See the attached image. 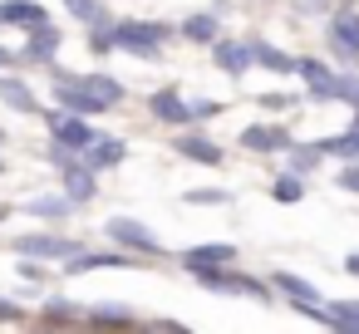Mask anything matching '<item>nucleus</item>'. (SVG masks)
Masks as SVG:
<instances>
[{
    "label": "nucleus",
    "instance_id": "f257e3e1",
    "mask_svg": "<svg viewBox=\"0 0 359 334\" xmlns=\"http://www.w3.org/2000/svg\"><path fill=\"white\" fill-rule=\"evenodd\" d=\"M109 35H114V55L158 60V55L177 40V25H168V20H143V15H123V20H109Z\"/></svg>",
    "mask_w": 359,
    "mask_h": 334
},
{
    "label": "nucleus",
    "instance_id": "f03ea898",
    "mask_svg": "<svg viewBox=\"0 0 359 334\" xmlns=\"http://www.w3.org/2000/svg\"><path fill=\"white\" fill-rule=\"evenodd\" d=\"M192 280H197L202 290H212V295H231V300H251V305H271V300H276L271 280H266V275H251V270H241V265L197 270Z\"/></svg>",
    "mask_w": 359,
    "mask_h": 334
},
{
    "label": "nucleus",
    "instance_id": "7ed1b4c3",
    "mask_svg": "<svg viewBox=\"0 0 359 334\" xmlns=\"http://www.w3.org/2000/svg\"><path fill=\"white\" fill-rule=\"evenodd\" d=\"M104 236H109L114 246L133 251L138 260H163V256H168L163 236H158L153 226H143L138 216H109V221H104Z\"/></svg>",
    "mask_w": 359,
    "mask_h": 334
},
{
    "label": "nucleus",
    "instance_id": "20e7f679",
    "mask_svg": "<svg viewBox=\"0 0 359 334\" xmlns=\"http://www.w3.org/2000/svg\"><path fill=\"white\" fill-rule=\"evenodd\" d=\"M65 275H94V270H143V260L133 256V251H123V246H104V251H94V246H74L69 256H65V265H60Z\"/></svg>",
    "mask_w": 359,
    "mask_h": 334
},
{
    "label": "nucleus",
    "instance_id": "39448f33",
    "mask_svg": "<svg viewBox=\"0 0 359 334\" xmlns=\"http://www.w3.org/2000/svg\"><path fill=\"white\" fill-rule=\"evenodd\" d=\"M74 246L79 241L74 236H60V231H15L11 236V256H30V260H45V265L65 260Z\"/></svg>",
    "mask_w": 359,
    "mask_h": 334
},
{
    "label": "nucleus",
    "instance_id": "423d86ee",
    "mask_svg": "<svg viewBox=\"0 0 359 334\" xmlns=\"http://www.w3.org/2000/svg\"><path fill=\"white\" fill-rule=\"evenodd\" d=\"M45 118V128H50V143H65V148H74V153H84L89 148V138L99 133L94 128V118H84V113H69V109H45L40 113Z\"/></svg>",
    "mask_w": 359,
    "mask_h": 334
},
{
    "label": "nucleus",
    "instance_id": "0eeeda50",
    "mask_svg": "<svg viewBox=\"0 0 359 334\" xmlns=\"http://www.w3.org/2000/svg\"><path fill=\"white\" fill-rule=\"evenodd\" d=\"M172 153H177L182 162H202V167H222V162H226V148H222L217 138H207V133H202V123H187V128H177V138H172Z\"/></svg>",
    "mask_w": 359,
    "mask_h": 334
},
{
    "label": "nucleus",
    "instance_id": "6e6552de",
    "mask_svg": "<svg viewBox=\"0 0 359 334\" xmlns=\"http://www.w3.org/2000/svg\"><path fill=\"white\" fill-rule=\"evenodd\" d=\"M60 50H65V30H60L55 20H45V25L25 30L20 64H40V69H50V64H60Z\"/></svg>",
    "mask_w": 359,
    "mask_h": 334
},
{
    "label": "nucleus",
    "instance_id": "1a4fd4ad",
    "mask_svg": "<svg viewBox=\"0 0 359 334\" xmlns=\"http://www.w3.org/2000/svg\"><path fill=\"white\" fill-rule=\"evenodd\" d=\"M290 143H295V138H290L285 123H246V128L236 133V148H246V153H256V158H285Z\"/></svg>",
    "mask_w": 359,
    "mask_h": 334
},
{
    "label": "nucleus",
    "instance_id": "9d476101",
    "mask_svg": "<svg viewBox=\"0 0 359 334\" xmlns=\"http://www.w3.org/2000/svg\"><path fill=\"white\" fill-rule=\"evenodd\" d=\"M295 79L305 84V99H315V104H334V79H339V69H334L330 60L300 55V60H295Z\"/></svg>",
    "mask_w": 359,
    "mask_h": 334
},
{
    "label": "nucleus",
    "instance_id": "9b49d317",
    "mask_svg": "<svg viewBox=\"0 0 359 334\" xmlns=\"http://www.w3.org/2000/svg\"><path fill=\"white\" fill-rule=\"evenodd\" d=\"M212 64L226 74V79H246L256 69V55H251V40H236V35H217L212 40Z\"/></svg>",
    "mask_w": 359,
    "mask_h": 334
},
{
    "label": "nucleus",
    "instance_id": "f8f14e48",
    "mask_svg": "<svg viewBox=\"0 0 359 334\" xmlns=\"http://www.w3.org/2000/svg\"><path fill=\"white\" fill-rule=\"evenodd\" d=\"M0 109H11V113H20V118L45 113V109H40L35 84H30L25 74H15V69H0Z\"/></svg>",
    "mask_w": 359,
    "mask_h": 334
},
{
    "label": "nucleus",
    "instance_id": "ddd939ff",
    "mask_svg": "<svg viewBox=\"0 0 359 334\" xmlns=\"http://www.w3.org/2000/svg\"><path fill=\"white\" fill-rule=\"evenodd\" d=\"M325 40H330V50L339 55V60H359V11L354 6H344V11H334L330 15V25H325Z\"/></svg>",
    "mask_w": 359,
    "mask_h": 334
},
{
    "label": "nucleus",
    "instance_id": "4468645a",
    "mask_svg": "<svg viewBox=\"0 0 359 334\" xmlns=\"http://www.w3.org/2000/svg\"><path fill=\"white\" fill-rule=\"evenodd\" d=\"M148 118L153 123H163V128H187L192 123V113H187V94L182 89H153L148 94Z\"/></svg>",
    "mask_w": 359,
    "mask_h": 334
},
{
    "label": "nucleus",
    "instance_id": "2eb2a0df",
    "mask_svg": "<svg viewBox=\"0 0 359 334\" xmlns=\"http://www.w3.org/2000/svg\"><path fill=\"white\" fill-rule=\"evenodd\" d=\"M177 265H182L187 275H197V270H217V265H236V246H231V241H202V246L177 251Z\"/></svg>",
    "mask_w": 359,
    "mask_h": 334
},
{
    "label": "nucleus",
    "instance_id": "dca6fc26",
    "mask_svg": "<svg viewBox=\"0 0 359 334\" xmlns=\"http://www.w3.org/2000/svg\"><path fill=\"white\" fill-rule=\"evenodd\" d=\"M60 187H65V197H69L74 207H89V202L99 197V172H94L84 158H74L69 167H60Z\"/></svg>",
    "mask_w": 359,
    "mask_h": 334
},
{
    "label": "nucleus",
    "instance_id": "f3484780",
    "mask_svg": "<svg viewBox=\"0 0 359 334\" xmlns=\"http://www.w3.org/2000/svg\"><path fill=\"white\" fill-rule=\"evenodd\" d=\"M84 324H89V329H133V324H143V319H138V309H133L128 300H99V305L84 309Z\"/></svg>",
    "mask_w": 359,
    "mask_h": 334
},
{
    "label": "nucleus",
    "instance_id": "a211bd4d",
    "mask_svg": "<svg viewBox=\"0 0 359 334\" xmlns=\"http://www.w3.org/2000/svg\"><path fill=\"white\" fill-rule=\"evenodd\" d=\"M50 11H45V0H0V30H35L45 25Z\"/></svg>",
    "mask_w": 359,
    "mask_h": 334
},
{
    "label": "nucleus",
    "instance_id": "6ab92c4d",
    "mask_svg": "<svg viewBox=\"0 0 359 334\" xmlns=\"http://www.w3.org/2000/svg\"><path fill=\"white\" fill-rule=\"evenodd\" d=\"M251 40V55H256V69H266V74H276V79H295V60L300 55H290V50H280V45H271L266 35H246Z\"/></svg>",
    "mask_w": 359,
    "mask_h": 334
},
{
    "label": "nucleus",
    "instance_id": "aec40b11",
    "mask_svg": "<svg viewBox=\"0 0 359 334\" xmlns=\"http://www.w3.org/2000/svg\"><path fill=\"white\" fill-rule=\"evenodd\" d=\"M94 172H109V167H118V162H128V143L118 138V133H94L89 138V148L79 153Z\"/></svg>",
    "mask_w": 359,
    "mask_h": 334
},
{
    "label": "nucleus",
    "instance_id": "412c9836",
    "mask_svg": "<svg viewBox=\"0 0 359 334\" xmlns=\"http://www.w3.org/2000/svg\"><path fill=\"white\" fill-rule=\"evenodd\" d=\"M35 324H45V329H79V324H84V305L69 300V295H50V300L40 305Z\"/></svg>",
    "mask_w": 359,
    "mask_h": 334
},
{
    "label": "nucleus",
    "instance_id": "4be33fe9",
    "mask_svg": "<svg viewBox=\"0 0 359 334\" xmlns=\"http://www.w3.org/2000/svg\"><path fill=\"white\" fill-rule=\"evenodd\" d=\"M20 211H25V216H35V221H69L79 207H74V202L65 197V187H60V192H40V197H30Z\"/></svg>",
    "mask_w": 359,
    "mask_h": 334
},
{
    "label": "nucleus",
    "instance_id": "5701e85b",
    "mask_svg": "<svg viewBox=\"0 0 359 334\" xmlns=\"http://www.w3.org/2000/svg\"><path fill=\"white\" fill-rule=\"evenodd\" d=\"M217 35H222V20H217L212 11H192V15L177 20V40H187V45H207V50H212Z\"/></svg>",
    "mask_w": 359,
    "mask_h": 334
},
{
    "label": "nucleus",
    "instance_id": "b1692460",
    "mask_svg": "<svg viewBox=\"0 0 359 334\" xmlns=\"http://www.w3.org/2000/svg\"><path fill=\"white\" fill-rule=\"evenodd\" d=\"M266 280H271V290H276L285 305H295V300H325V295L315 290V280H305V275H295V270H271Z\"/></svg>",
    "mask_w": 359,
    "mask_h": 334
},
{
    "label": "nucleus",
    "instance_id": "393cba45",
    "mask_svg": "<svg viewBox=\"0 0 359 334\" xmlns=\"http://www.w3.org/2000/svg\"><path fill=\"white\" fill-rule=\"evenodd\" d=\"M79 79L89 84V94H94V99H99V104H104L109 113H114V109H118V104L128 99V89H123V79H114V74H104V69H84Z\"/></svg>",
    "mask_w": 359,
    "mask_h": 334
},
{
    "label": "nucleus",
    "instance_id": "a878e982",
    "mask_svg": "<svg viewBox=\"0 0 359 334\" xmlns=\"http://www.w3.org/2000/svg\"><path fill=\"white\" fill-rule=\"evenodd\" d=\"M315 148H320L325 158H334V162H359V128L349 123V128H339V133H325V138H315Z\"/></svg>",
    "mask_w": 359,
    "mask_h": 334
},
{
    "label": "nucleus",
    "instance_id": "bb28decb",
    "mask_svg": "<svg viewBox=\"0 0 359 334\" xmlns=\"http://www.w3.org/2000/svg\"><path fill=\"white\" fill-rule=\"evenodd\" d=\"M305 182L310 177H300V172H276L271 182H266V192H271V202H280V207H295V202H305Z\"/></svg>",
    "mask_w": 359,
    "mask_h": 334
},
{
    "label": "nucleus",
    "instance_id": "cd10ccee",
    "mask_svg": "<svg viewBox=\"0 0 359 334\" xmlns=\"http://www.w3.org/2000/svg\"><path fill=\"white\" fill-rule=\"evenodd\" d=\"M320 162H325V153H320L315 143H290V148H285V167L300 172V177H315Z\"/></svg>",
    "mask_w": 359,
    "mask_h": 334
},
{
    "label": "nucleus",
    "instance_id": "c85d7f7f",
    "mask_svg": "<svg viewBox=\"0 0 359 334\" xmlns=\"http://www.w3.org/2000/svg\"><path fill=\"white\" fill-rule=\"evenodd\" d=\"M60 6H65V11H69L84 30H94V25H109V20H114L104 0H60Z\"/></svg>",
    "mask_w": 359,
    "mask_h": 334
},
{
    "label": "nucleus",
    "instance_id": "c756f323",
    "mask_svg": "<svg viewBox=\"0 0 359 334\" xmlns=\"http://www.w3.org/2000/svg\"><path fill=\"white\" fill-rule=\"evenodd\" d=\"M325 309H330V329L359 334V300H325Z\"/></svg>",
    "mask_w": 359,
    "mask_h": 334
},
{
    "label": "nucleus",
    "instance_id": "7c9ffc66",
    "mask_svg": "<svg viewBox=\"0 0 359 334\" xmlns=\"http://www.w3.org/2000/svg\"><path fill=\"white\" fill-rule=\"evenodd\" d=\"M334 104L359 109V74H354V69H339V79H334Z\"/></svg>",
    "mask_w": 359,
    "mask_h": 334
},
{
    "label": "nucleus",
    "instance_id": "2f4dec72",
    "mask_svg": "<svg viewBox=\"0 0 359 334\" xmlns=\"http://www.w3.org/2000/svg\"><path fill=\"white\" fill-rule=\"evenodd\" d=\"M182 202H187V207H226L231 192H226V187H197V192H182Z\"/></svg>",
    "mask_w": 359,
    "mask_h": 334
},
{
    "label": "nucleus",
    "instance_id": "473e14b6",
    "mask_svg": "<svg viewBox=\"0 0 359 334\" xmlns=\"http://www.w3.org/2000/svg\"><path fill=\"white\" fill-rule=\"evenodd\" d=\"M187 113H192V123H212L226 113V104L222 99H187Z\"/></svg>",
    "mask_w": 359,
    "mask_h": 334
},
{
    "label": "nucleus",
    "instance_id": "72a5a7b5",
    "mask_svg": "<svg viewBox=\"0 0 359 334\" xmlns=\"http://www.w3.org/2000/svg\"><path fill=\"white\" fill-rule=\"evenodd\" d=\"M15 275L25 285H45V260H30V256H15Z\"/></svg>",
    "mask_w": 359,
    "mask_h": 334
},
{
    "label": "nucleus",
    "instance_id": "f704fd0d",
    "mask_svg": "<svg viewBox=\"0 0 359 334\" xmlns=\"http://www.w3.org/2000/svg\"><path fill=\"white\" fill-rule=\"evenodd\" d=\"M334 187H339V192H349V197H359V162H339Z\"/></svg>",
    "mask_w": 359,
    "mask_h": 334
},
{
    "label": "nucleus",
    "instance_id": "c9c22d12",
    "mask_svg": "<svg viewBox=\"0 0 359 334\" xmlns=\"http://www.w3.org/2000/svg\"><path fill=\"white\" fill-rule=\"evenodd\" d=\"M30 314L20 309V300H11V295H0V324H25Z\"/></svg>",
    "mask_w": 359,
    "mask_h": 334
},
{
    "label": "nucleus",
    "instance_id": "e433bc0d",
    "mask_svg": "<svg viewBox=\"0 0 359 334\" xmlns=\"http://www.w3.org/2000/svg\"><path fill=\"white\" fill-rule=\"evenodd\" d=\"M256 109H266V113H285V109H295V99H290V94H261Z\"/></svg>",
    "mask_w": 359,
    "mask_h": 334
},
{
    "label": "nucleus",
    "instance_id": "4c0bfd02",
    "mask_svg": "<svg viewBox=\"0 0 359 334\" xmlns=\"http://www.w3.org/2000/svg\"><path fill=\"white\" fill-rule=\"evenodd\" d=\"M74 158H79V153H74V148H65V143H50V148H45V162H50V167H69Z\"/></svg>",
    "mask_w": 359,
    "mask_h": 334
},
{
    "label": "nucleus",
    "instance_id": "58836bf2",
    "mask_svg": "<svg viewBox=\"0 0 359 334\" xmlns=\"http://www.w3.org/2000/svg\"><path fill=\"white\" fill-rule=\"evenodd\" d=\"M143 324H148L153 334H182V324H177V319H168V314H158V319H143Z\"/></svg>",
    "mask_w": 359,
    "mask_h": 334
},
{
    "label": "nucleus",
    "instance_id": "ea45409f",
    "mask_svg": "<svg viewBox=\"0 0 359 334\" xmlns=\"http://www.w3.org/2000/svg\"><path fill=\"white\" fill-rule=\"evenodd\" d=\"M20 64V50H11V45H0V69H15Z\"/></svg>",
    "mask_w": 359,
    "mask_h": 334
},
{
    "label": "nucleus",
    "instance_id": "a19ab883",
    "mask_svg": "<svg viewBox=\"0 0 359 334\" xmlns=\"http://www.w3.org/2000/svg\"><path fill=\"white\" fill-rule=\"evenodd\" d=\"M339 270H344V275H359V251H349V256H344V265H339Z\"/></svg>",
    "mask_w": 359,
    "mask_h": 334
},
{
    "label": "nucleus",
    "instance_id": "79ce46f5",
    "mask_svg": "<svg viewBox=\"0 0 359 334\" xmlns=\"http://www.w3.org/2000/svg\"><path fill=\"white\" fill-rule=\"evenodd\" d=\"M349 123H354V128H359V109H354V118H349Z\"/></svg>",
    "mask_w": 359,
    "mask_h": 334
},
{
    "label": "nucleus",
    "instance_id": "37998d69",
    "mask_svg": "<svg viewBox=\"0 0 359 334\" xmlns=\"http://www.w3.org/2000/svg\"><path fill=\"white\" fill-rule=\"evenodd\" d=\"M0 148H6V133H0Z\"/></svg>",
    "mask_w": 359,
    "mask_h": 334
}]
</instances>
